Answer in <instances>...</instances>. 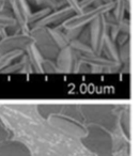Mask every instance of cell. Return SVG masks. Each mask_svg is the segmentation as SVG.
Wrapping results in <instances>:
<instances>
[{
  "instance_id": "obj_12",
  "label": "cell",
  "mask_w": 139,
  "mask_h": 156,
  "mask_svg": "<svg viewBox=\"0 0 139 156\" xmlns=\"http://www.w3.org/2000/svg\"><path fill=\"white\" fill-rule=\"evenodd\" d=\"M113 8L111 10L113 17L117 20H121L125 17V12H130V1L126 0H113Z\"/></svg>"
},
{
  "instance_id": "obj_22",
  "label": "cell",
  "mask_w": 139,
  "mask_h": 156,
  "mask_svg": "<svg viewBox=\"0 0 139 156\" xmlns=\"http://www.w3.org/2000/svg\"><path fill=\"white\" fill-rule=\"evenodd\" d=\"M8 138H9V132L5 128V126L3 125L2 122L0 121V142L8 140Z\"/></svg>"
},
{
  "instance_id": "obj_7",
  "label": "cell",
  "mask_w": 139,
  "mask_h": 156,
  "mask_svg": "<svg viewBox=\"0 0 139 156\" xmlns=\"http://www.w3.org/2000/svg\"><path fill=\"white\" fill-rule=\"evenodd\" d=\"M11 13L15 18L22 33H29L30 27L28 25V18L31 14V9L27 0H9Z\"/></svg>"
},
{
  "instance_id": "obj_10",
  "label": "cell",
  "mask_w": 139,
  "mask_h": 156,
  "mask_svg": "<svg viewBox=\"0 0 139 156\" xmlns=\"http://www.w3.org/2000/svg\"><path fill=\"white\" fill-rule=\"evenodd\" d=\"M0 156H32V154L25 143L8 139L0 142Z\"/></svg>"
},
{
  "instance_id": "obj_13",
  "label": "cell",
  "mask_w": 139,
  "mask_h": 156,
  "mask_svg": "<svg viewBox=\"0 0 139 156\" xmlns=\"http://www.w3.org/2000/svg\"><path fill=\"white\" fill-rule=\"evenodd\" d=\"M102 51H104L106 54L107 58L113 59L115 61H119V52H118L117 43L110 39L109 34H107L106 37H105L104 43H103Z\"/></svg>"
},
{
  "instance_id": "obj_6",
  "label": "cell",
  "mask_w": 139,
  "mask_h": 156,
  "mask_svg": "<svg viewBox=\"0 0 139 156\" xmlns=\"http://www.w3.org/2000/svg\"><path fill=\"white\" fill-rule=\"evenodd\" d=\"M33 43V40L29 33H14L5 35L0 39V55L7 54L14 50H26L28 45Z\"/></svg>"
},
{
  "instance_id": "obj_1",
  "label": "cell",
  "mask_w": 139,
  "mask_h": 156,
  "mask_svg": "<svg viewBox=\"0 0 139 156\" xmlns=\"http://www.w3.org/2000/svg\"><path fill=\"white\" fill-rule=\"evenodd\" d=\"M81 143L96 156H113V143L108 130L98 125H89L81 136Z\"/></svg>"
},
{
  "instance_id": "obj_4",
  "label": "cell",
  "mask_w": 139,
  "mask_h": 156,
  "mask_svg": "<svg viewBox=\"0 0 139 156\" xmlns=\"http://www.w3.org/2000/svg\"><path fill=\"white\" fill-rule=\"evenodd\" d=\"M112 8H113V2L101 5H98V7L91 8V9H86V10H84L81 13L74 14L73 16H71V17H69L67 20H65L64 22L61 24L60 27L64 29V30H66V29L83 28V27H86L87 25H89L90 23H91L94 18L98 17V16L103 15V14L111 11Z\"/></svg>"
},
{
  "instance_id": "obj_26",
  "label": "cell",
  "mask_w": 139,
  "mask_h": 156,
  "mask_svg": "<svg viewBox=\"0 0 139 156\" xmlns=\"http://www.w3.org/2000/svg\"><path fill=\"white\" fill-rule=\"evenodd\" d=\"M28 2H31V3H33V5H35V0H27Z\"/></svg>"
},
{
  "instance_id": "obj_16",
  "label": "cell",
  "mask_w": 139,
  "mask_h": 156,
  "mask_svg": "<svg viewBox=\"0 0 139 156\" xmlns=\"http://www.w3.org/2000/svg\"><path fill=\"white\" fill-rule=\"evenodd\" d=\"M62 107L61 105H41V106L37 107V111L41 115V117L48 119L52 115H59L62 110Z\"/></svg>"
},
{
  "instance_id": "obj_18",
  "label": "cell",
  "mask_w": 139,
  "mask_h": 156,
  "mask_svg": "<svg viewBox=\"0 0 139 156\" xmlns=\"http://www.w3.org/2000/svg\"><path fill=\"white\" fill-rule=\"evenodd\" d=\"M15 26H18V25L12 15L11 11H8V10L0 11V28L10 29Z\"/></svg>"
},
{
  "instance_id": "obj_17",
  "label": "cell",
  "mask_w": 139,
  "mask_h": 156,
  "mask_svg": "<svg viewBox=\"0 0 139 156\" xmlns=\"http://www.w3.org/2000/svg\"><path fill=\"white\" fill-rule=\"evenodd\" d=\"M24 55V50H14V51H10L7 54L0 55V72L3 69L11 64V62L16 58H20Z\"/></svg>"
},
{
  "instance_id": "obj_24",
  "label": "cell",
  "mask_w": 139,
  "mask_h": 156,
  "mask_svg": "<svg viewBox=\"0 0 139 156\" xmlns=\"http://www.w3.org/2000/svg\"><path fill=\"white\" fill-rule=\"evenodd\" d=\"M102 1L103 5H105V3H112L113 0H101Z\"/></svg>"
},
{
  "instance_id": "obj_15",
  "label": "cell",
  "mask_w": 139,
  "mask_h": 156,
  "mask_svg": "<svg viewBox=\"0 0 139 156\" xmlns=\"http://www.w3.org/2000/svg\"><path fill=\"white\" fill-rule=\"evenodd\" d=\"M60 115L67 117L70 119H73L75 121L83 123L84 122V117L81 115L80 106H75V105H69V106H63L62 110H61Z\"/></svg>"
},
{
  "instance_id": "obj_23",
  "label": "cell",
  "mask_w": 139,
  "mask_h": 156,
  "mask_svg": "<svg viewBox=\"0 0 139 156\" xmlns=\"http://www.w3.org/2000/svg\"><path fill=\"white\" fill-rule=\"evenodd\" d=\"M7 2H9V0H0V11H5V5H7Z\"/></svg>"
},
{
  "instance_id": "obj_25",
  "label": "cell",
  "mask_w": 139,
  "mask_h": 156,
  "mask_svg": "<svg viewBox=\"0 0 139 156\" xmlns=\"http://www.w3.org/2000/svg\"><path fill=\"white\" fill-rule=\"evenodd\" d=\"M42 1H43V0H35V5H39V7H41Z\"/></svg>"
},
{
  "instance_id": "obj_9",
  "label": "cell",
  "mask_w": 139,
  "mask_h": 156,
  "mask_svg": "<svg viewBox=\"0 0 139 156\" xmlns=\"http://www.w3.org/2000/svg\"><path fill=\"white\" fill-rule=\"evenodd\" d=\"M48 120L55 127L59 128V129H61L64 133H67V134L83 136L86 132V128L84 127L83 123H79L75 120L64 117L60 113L56 115H52L50 118H48Z\"/></svg>"
},
{
  "instance_id": "obj_14",
  "label": "cell",
  "mask_w": 139,
  "mask_h": 156,
  "mask_svg": "<svg viewBox=\"0 0 139 156\" xmlns=\"http://www.w3.org/2000/svg\"><path fill=\"white\" fill-rule=\"evenodd\" d=\"M48 31H49L52 40L56 43V45L58 46L59 49L70 45V40L65 35L64 31H61L59 28H49V27H48Z\"/></svg>"
},
{
  "instance_id": "obj_11",
  "label": "cell",
  "mask_w": 139,
  "mask_h": 156,
  "mask_svg": "<svg viewBox=\"0 0 139 156\" xmlns=\"http://www.w3.org/2000/svg\"><path fill=\"white\" fill-rule=\"evenodd\" d=\"M74 15V12L70 9L67 5L61 8V9L50 11L46 16H44L41 20L35 23L32 27L34 26H41V27H49L50 25L55 24H62L65 20Z\"/></svg>"
},
{
  "instance_id": "obj_3",
  "label": "cell",
  "mask_w": 139,
  "mask_h": 156,
  "mask_svg": "<svg viewBox=\"0 0 139 156\" xmlns=\"http://www.w3.org/2000/svg\"><path fill=\"white\" fill-rule=\"evenodd\" d=\"M29 34L31 35L33 40V44L44 59L54 60L57 58V55L60 49L52 40V35L48 31V27H31L29 30Z\"/></svg>"
},
{
  "instance_id": "obj_19",
  "label": "cell",
  "mask_w": 139,
  "mask_h": 156,
  "mask_svg": "<svg viewBox=\"0 0 139 156\" xmlns=\"http://www.w3.org/2000/svg\"><path fill=\"white\" fill-rule=\"evenodd\" d=\"M52 11V10H49L48 8H44V7H42V9H40L39 11H37V12H34V13H31L30 14V16H29V18H28V25H29V27H32L33 25L35 24V23H37L39 20H41L42 18L44 17V16H46L47 15L49 12Z\"/></svg>"
},
{
  "instance_id": "obj_2",
  "label": "cell",
  "mask_w": 139,
  "mask_h": 156,
  "mask_svg": "<svg viewBox=\"0 0 139 156\" xmlns=\"http://www.w3.org/2000/svg\"><path fill=\"white\" fill-rule=\"evenodd\" d=\"M84 121L89 122L90 125H98L107 130L115 128L117 117L112 108L106 105H84L80 106Z\"/></svg>"
},
{
  "instance_id": "obj_5",
  "label": "cell",
  "mask_w": 139,
  "mask_h": 156,
  "mask_svg": "<svg viewBox=\"0 0 139 156\" xmlns=\"http://www.w3.org/2000/svg\"><path fill=\"white\" fill-rule=\"evenodd\" d=\"M108 26L105 20V16H98L94 18L89 26V45L98 56H101L102 47L106 35L108 34Z\"/></svg>"
},
{
  "instance_id": "obj_21",
  "label": "cell",
  "mask_w": 139,
  "mask_h": 156,
  "mask_svg": "<svg viewBox=\"0 0 139 156\" xmlns=\"http://www.w3.org/2000/svg\"><path fill=\"white\" fill-rule=\"evenodd\" d=\"M64 1H65V5L74 12V14H79L84 11L80 7L79 0H64Z\"/></svg>"
},
{
  "instance_id": "obj_20",
  "label": "cell",
  "mask_w": 139,
  "mask_h": 156,
  "mask_svg": "<svg viewBox=\"0 0 139 156\" xmlns=\"http://www.w3.org/2000/svg\"><path fill=\"white\" fill-rule=\"evenodd\" d=\"M41 72L42 73H59L56 63L49 59H43L41 63Z\"/></svg>"
},
{
  "instance_id": "obj_8",
  "label": "cell",
  "mask_w": 139,
  "mask_h": 156,
  "mask_svg": "<svg viewBox=\"0 0 139 156\" xmlns=\"http://www.w3.org/2000/svg\"><path fill=\"white\" fill-rule=\"evenodd\" d=\"M77 59H78V54L70 45L61 48L56 58L57 69L62 73H72L75 71L78 63Z\"/></svg>"
}]
</instances>
